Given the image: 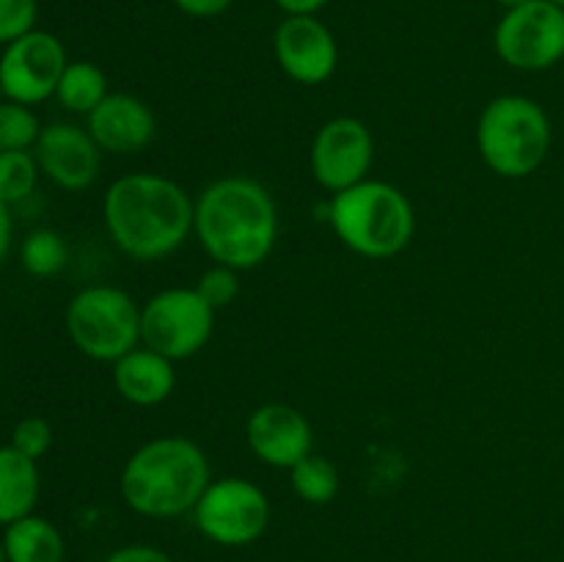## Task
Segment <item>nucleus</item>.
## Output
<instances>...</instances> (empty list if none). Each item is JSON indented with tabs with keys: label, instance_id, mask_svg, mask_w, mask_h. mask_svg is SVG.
<instances>
[{
	"label": "nucleus",
	"instance_id": "f257e3e1",
	"mask_svg": "<svg viewBox=\"0 0 564 562\" xmlns=\"http://www.w3.org/2000/svg\"><path fill=\"white\" fill-rule=\"evenodd\" d=\"M108 237L135 262H160L193 235L196 198L165 174L132 171L108 185L102 198Z\"/></svg>",
	"mask_w": 564,
	"mask_h": 562
},
{
	"label": "nucleus",
	"instance_id": "f03ea898",
	"mask_svg": "<svg viewBox=\"0 0 564 562\" xmlns=\"http://www.w3.org/2000/svg\"><path fill=\"white\" fill-rule=\"evenodd\" d=\"M193 235L215 264L259 268L279 240L275 198L251 176H220L198 193Z\"/></svg>",
	"mask_w": 564,
	"mask_h": 562
},
{
	"label": "nucleus",
	"instance_id": "7ed1b4c3",
	"mask_svg": "<svg viewBox=\"0 0 564 562\" xmlns=\"http://www.w3.org/2000/svg\"><path fill=\"white\" fill-rule=\"evenodd\" d=\"M213 483L209 457L187 435H158L138 446L119 474L124 505L143 518H180L193 512Z\"/></svg>",
	"mask_w": 564,
	"mask_h": 562
},
{
	"label": "nucleus",
	"instance_id": "20e7f679",
	"mask_svg": "<svg viewBox=\"0 0 564 562\" xmlns=\"http://www.w3.org/2000/svg\"><path fill=\"white\" fill-rule=\"evenodd\" d=\"M328 224L341 246L364 259L397 257L416 235L411 198L391 182L369 176L330 196Z\"/></svg>",
	"mask_w": 564,
	"mask_h": 562
},
{
	"label": "nucleus",
	"instance_id": "39448f33",
	"mask_svg": "<svg viewBox=\"0 0 564 562\" xmlns=\"http://www.w3.org/2000/svg\"><path fill=\"white\" fill-rule=\"evenodd\" d=\"M551 119L523 94L490 99L477 121V152L501 180H527L551 152Z\"/></svg>",
	"mask_w": 564,
	"mask_h": 562
},
{
	"label": "nucleus",
	"instance_id": "423d86ee",
	"mask_svg": "<svg viewBox=\"0 0 564 562\" xmlns=\"http://www.w3.org/2000/svg\"><path fill=\"white\" fill-rule=\"evenodd\" d=\"M72 345L91 361L116 364L141 345V306L113 284H91L69 298L64 312Z\"/></svg>",
	"mask_w": 564,
	"mask_h": 562
},
{
	"label": "nucleus",
	"instance_id": "0eeeda50",
	"mask_svg": "<svg viewBox=\"0 0 564 562\" xmlns=\"http://www.w3.org/2000/svg\"><path fill=\"white\" fill-rule=\"evenodd\" d=\"M191 516L209 543L246 549L268 532L270 499L253 479L213 477Z\"/></svg>",
	"mask_w": 564,
	"mask_h": 562
},
{
	"label": "nucleus",
	"instance_id": "6e6552de",
	"mask_svg": "<svg viewBox=\"0 0 564 562\" xmlns=\"http://www.w3.org/2000/svg\"><path fill=\"white\" fill-rule=\"evenodd\" d=\"M215 309L196 287H169L141 306V345L163 353L171 361L196 356L215 331Z\"/></svg>",
	"mask_w": 564,
	"mask_h": 562
},
{
	"label": "nucleus",
	"instance_id": "1a4fd4ad",
	"mask_svg": "<svg viewBox=\"0 0 564 562\" xmlns=\"http://www.w3.org/2000/svg\"><path fill=\"white\" fill-rule=\"evenodd\" d=\"M494 50L518 72H545L564 58V9L529 0L505 11L494 31Z\"/></svg>",
	"mask_w": 564,
	"mask_h": 562
},
{
	"label": "nucleus",
	"instance_id": "9d476101",
	"mask_svg": "<svg viewBox=\"0 0 564 562\" xmlns=\"http://www.w3.org/2000/svg\"><path fill=\"white\" fill-rule=\"evenodd\" d=\"M66 64L64 42L55 33L33 28L0 50V88L11 102L36 108L55 97Z\"/></svg>",
	"mask_w": 564,
	"mask_h": 562
},
{
	"label": "nucleus",
	"instance_id": "9b49d317",
	"mask_svg": "<svg viewBox=\"0 0 564 562\" xmlns=\"http://www.w3.org/2000/svg\"><path fill=\"white\" fill-rule=\"evenodd\" d=\"M375 163L372 130L356 116H336L314 132L308 165L323 191H347L369 176Z\"/></svg>",
	"mask_w": 564,
	"mask_h": 562
},
{
	"label": "nucleus",
	"instance_id": "f8f14e48",
	"mask_svg": "<svg viewBox=\"0 0 564 562\" xmlns=\"http://www.w3.org/2000/svg\"><path fill=\"white\" fill-rule=\"evenodd\" d=\"M279 69L301 86H323L339 66V44L317 14L284 17L273 33Z\"/></svg>",
	"mask_w": 564,
	"mask_h": 562
},
{
	"label": "nucleus",
	"instance_id": "ddd939ff",
	"mask_svg": "<svg viewBox=\"0 0 564 562\" xmlns=\"http://www.w3.org/2000/svg\"><path fill=\"white\" fill-rule=\"evenodd\" d=\"M102 149L86 127L75 121H53L42 127L33 158L44 180L69 193L88 191L102 171Z\"/></svg>",
	"mask_w": 564,
	"mask_h": 562
},
{
	"label": "nucleus",
	"instance_id": "4468645a",
	"mask_svg": "<svg viewBox=\"0 0 564 562\" xmlns=\"http://www.w3.org/2000/svg\"><path fill=\"white\" fill-rule=\"evenodd\" d=\"M246 441L259 463L290 472L314 452V428L301 408L290 402H264L248 417Z\"/></svg>",
	"mask_w": 564,
	"mask_h": 562
},
{
	"label": "nucleus",
	"instance_id": "2eb2a0df",
	"mask_svg": "<svg viewBox=\"0 0 564 562\" xmlns=\"http://www.w3.org/2000/svg\"><path fill=\"white\" fill-rule=\"evenodd\" d=\"M86 130L105 154H138L158 136V119L135 94L110 91L86 116Z\"/></svg>",
	"mask_w": 564,
	"mask_h": 562
},
{
	"label": "nucleus",
	"instance_id": "dca6fc26",
	"mask_svg": "<svg viewBox=\"0 0 564 562\" xmlns=\"http://www.w3.org/2000/svg\"><path fill=\"white\" fill-rule=\"evenodd\" d=\"M176 361L147 345H138L113 364V386L130 406H163L176 389Z\"/></svg>",
	"mask_w": 564,
	"mask_h": 562
},
{
	"label": "nucleus",
	"instance_id": "f3484780",
	"mask_svg": "<svg viewBox=\"0 0 564 562\" xmlns=\"http://www.w3.org/2000/svg\"><path fill=\"white\" fill-rule=\"evenodd\" d=\"M42 494L39 461L22 455L11 444L0 446V527L20 521L36 510Z\"/></svg>",
	"mask_w": 564,
	"mask_h": 562
},
{
	"label": "nucleus",
	"instance_id": "a211bd4d",
	"mask_svg": "<svg viewBox=\"0 0 564 562\" xmlns=\"http://www.w3.org/2000/svg\"><path fill=\"white\" fill-rule=\"evenodd\" d=\"M3 551L6 562H64L66 540L61 529L50 518L31 516L3 527Z\"/></svg>",
	"mask_w": 564,
	"mask_h": 562
},
{
	"label": "nucleus",
	"instance_id": "6ab92c4d",
	"mask_svg": "<svg viewBox=\"0 0 564 562\" xmlns=\"http://www.w3.org/2000/svg\"><path fill=\"white\" fill-rule=\"evenodd\" d=\"M108 94V75L94 61H69L55 88L61 108L75 116H88Z\"/></svg>",
	"mask_w": 564,
	"mask_h": 562
},
{
	"label": "nucleus",
	"instance_id": "aec40b11",
	"mask_svg": "<svg viewBox=\"0 0 564 562\" xmlns=\"http://www.w3.org/2000/svg\"><path fill=\"white\" fill-rule=\"evenodd\" d=\"M290 485L295 496L306 505L323 507L330 505L339 494V472L334 463L323 455H308L290 468Z\"/></svg>",
	"mask_w": 564,
	"mask_h": 562
},
{
	"label": "nucleus",
	"instance_id": "412c9836",
	"mask_svg": "<svg viewBox=\"0 0 564 562\" xmlns=\"http://www.w3.org/2000/svg\"><path fill=\"white\" fill-rule=\"evenodd\" d=\"M69 262V246L55 229L28 231L20 246V264L33 279H53Z\"/></svg>",
	"mask_w": 564,
	"mask_h": 562
},
{
	"label": "nucleus",
	"instance_id": "4be33fe9",
	"mask_svg": "<svg viewBox=\"0 0 564 562\" xmlns=\"http://www.w3.org/2000/svg\"><path fill=\"white\" fill-rule=\"evenodd\" d=\"M39 136H42V121L31 105L0 102V152H33Z\"/></svg>",
	"mask_w": 564,
	"mask_h": 562
},
{
	"label": "nucleus",
	"instance_id": "5701e85b",
	"mask_svg": "<svg viewBox=\"0 0 564 562\" xmlns=\"http://www.w3.org/2000/svg\"><path fill=\"white\" fill-rule=\"evenodd\" d=\"M39 176L42 171L33 152H0V202L17 207L31 198Z\"/></svg>",
	"mask_w": 564,
	"mask_h": 562
},
{
	"label": "nucleus",
	"instance_id": "b1692460",
	"mask_svg": "<svg viewBox=\"0 0 564 562\" xmlns=\"http://www.w3.org/2000/svg\"><path fill=\"white\" fill-rule=\"evenodd\" d=\"M196 290L215 312L231 306L240 298V270L229 268V264H209L196 281Z\"/></svg>",
	"mask_w": 564,
	"mask_h": 562
},
{
	"label": "nucleus",
	"instance_id": "393cba45",
	"mask_svg": "<svg viewBox=\"0 0 564 562\" xmlns=\"http://www.w3.org/2000/svg\"><path fill=\"white\" fill-rule=\"evenodd\" d=\"M53 424L47 422L44 417H25L14 424L11 430V441L9 444L14 450H20L22 455L33 457V461H42L50 450H53Z\"/></svg>",
	"mask_w": 564,
	"mask_h": 562
},
{
	"label": "nucleus",
	"instance_id": "a878e982",
	"mask_svg": "<svg viewBox=\"0 0 564 562\" xmlns=\"http://www.w3.org/2000/svg\"><path fill=\"white\" fill-rule=\"evenodd\" d=\"M39 0H0V47L36 28Z\"/></svg>",
	"mask_w": 564,
	"mask_h": 562
},
{
	"label": "nucleus",
	"instance_id": "bb28decb",
	"mask_svg": "<svg viewBox=\"0 0 564 562\" xmlns=\"http://www.w3.org/2000/svg\"><path fill=\"white\" fill-rule=\"evenodd\" d=\"M102 562H174L169 551L149 543H127L110 551Z\"/></svg>",
	"mask_w": 564,
	"mask_h": 562
},
{
	"label": "nucleus",
	"instance_id": "cd10ccee",
	"mask_svg": "<svg viewBox=\"0 0 564 562\" xmlns=\"http://www.w3.org/2000/svg\"><path fill=\"white\" fill-rule=\"evenodd\" d=\"M176 9L187 17H196V20H209V17H218L224 11H229L235 6V0H174Z\"/></svg>",
	"mask_w": 564,
	"mask_h": 562
},
{
	"label": "nucleus",
	"instance_id": "c85d7f7f",
	"mask_svg": "<svg viewBox=\"0 0 564 562\" xmlns=\"http://www.w3.org/2000/svg\"><path fill=\"white\" fill-rule=\"evenodd\" d=\"M286 17H301V14H317L319 9L328 6V0H273Z\"/></svg>",
	"mask_w": 564,
	"mask_h": 562
},
{
	"label": "nucleus",
	"instance_id": "c756f323",
	"mask_svg": "<svg viewBox=\"0 0 564 562\" xmlns=\"http://www.w3.org/2000/svg\"><path fill=\"white\" fill-rule=\"evenodd\" d=\"M11 235H14V220H11V207L0 202V264L6 262L11 251Z\"/></svg>",
	"mask_w": 564,
	"mask_h": 562
},
{
	"label": "nucleus",
	"instance_id": "7c9ffc66",
	"mask_svg": "<svg viewBox=\"0 0 564 562\" xmlns=\"http://www.w3.org/2000/svg\"><path fill=\"white\" fill-rule=\"evenodd\" d=\"M496 3L505 6V11H510V9H518V6L529 3V0H496Z\"/></svg>",
	"mask_w": 564,
	"mask_h": 562
},
{
	"label": "nucleus",
	"instance_id": "2f4dec72",
	"mask_svg": "<svg viewBox=\"0 0 564 562\" xmlns=\"http://www.w3.org/2000/svg\"><path fill=\"white\" fill-rule=\"evenodd\" d=\"M0 562H6V551H3V540H0Z\"/></svg>",
	"mask_w": 564,
	"mask_h": 562
},
{
	"label": "nucleus",
	"instance_id": "473e14b6",
	"mask_svg": "<svg viewBox=\"0 0 564 562\" xmlns=\"http://www.w3.org/2000/svg\"><path fill=\"white\" fill-rule=\"evenodd\" d=\"M554 6H560V9H564V0H551Z\"/></svg>",
	"mask_w": 564,
	"mask_h": 562
},
{
	"label": "nucleus",
	"instance_id": "72a5a7b5",
	"mask_svg": "<svg viewBox=\"0 0 564 562\" xmlns=\"http://www.w3.org/2000/svg\"><path fill=\"white\" fill-rule=\"evenodd\" d=\"M3 99H6V94H3V88H0V102H3Z\"/></svg>",
	"mask_w": 564,
	"mask_h": 562
}]
</instances>
